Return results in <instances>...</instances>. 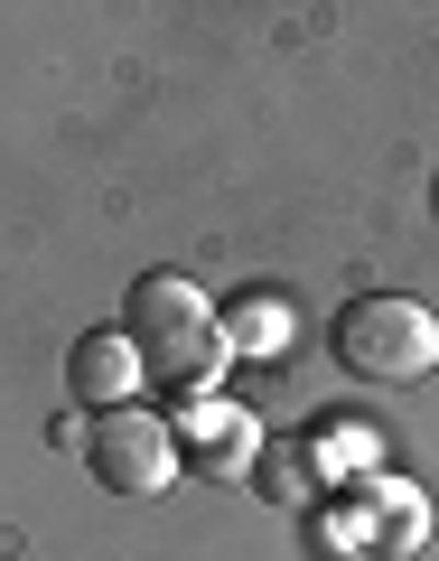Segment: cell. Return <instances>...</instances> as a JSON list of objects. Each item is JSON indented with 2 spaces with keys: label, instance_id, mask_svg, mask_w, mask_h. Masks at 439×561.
I'll return each mask as SVG.
<instances>
[{
  "label": "cell",
  "instance_id": "obj_1",
  "mask_svg": "<svg viewBox=\"0 0 439 561\" xmlns=\"http://www.w3.org/2000/svg\"><path fill=\"white\" fill-rule=\"evenodd\" d=\"M337 365L365 383H420L439 365V319L420 300H393V290H374V300H356L337 319Z\"/></svg>",
  "mask_w": 439,
  "mask_h": 561
},
{
  "label": "cell",
  "instance_id": "obj_2",
  "mask_svg": "<svg viewBox=\"0 0 439 561\" xmlns=\"http://www.w3.org/2000/svg\"><path fill=\"white\" fill-rule=\"evenodd\" d=\"M84 459H94V478L113 486V496H160V486L178 478V440H169V421L131 412V402L94 421V440H84Z\"/></svg>",
  "mask_w": 439,
  "mask_h": 561
},
{
  "label": "cell",
  "instance_id": "obj_3",
  "mask_svg": "<svg viewBox=\"0 0 439 561\" xmlns=\"http://www.w3.org/2000/svg\"><path fill=\"white\" fill-rule=\"evenodd\" d=\"M224 356H234V346H224V328L206 319V328H178V337H150V346H140V375L160 383V393H178L187 412H206V393H216Z\"/></svg>",
  "mask_w": 439,
  "mask_h": 561
},
{
  "label": "cell",
  "instance_id": "obj_4",
  "mask_svg": "<svg viewBox=\"0 0 439 561\" xmlns=\"http://www.w3.org/2000/svg\"><path fill=\"white\" fill-rule=\"evenodd\" d=\"M140 383H150L140 375V337H113L103 328V337H76V356H66V393L94 402V412H122Z\"/></svg>",
  "mask_w": 439,
  "mask_h": 561
},
{
  "label": "cell",
  "instance_id": "obj_5",
  "mask_svg": "<svg viewBox=\"0 0 439 561\" xmlns=\"http://www.w3.org/2000/svg\"><path fill=\"white\" fill-rule=\"evenodd\" d=\"M131 319H140V346H150V337H178V328H206L216 309H206V290H197V280L150 272V280H131Z\"/></svg>",
  "mask_w": 439,
  "mask_h": 561
},
{
  "label": "cell",
  "instance_id": "obj_6",
  "mask_svg": "<svg viewBox=\"0 0 439 561\" xmlns=\"http://www.w3.org/2000/svg\"><path fill=\"white\" fill-rule=\"evenodd\" d=\"M280 337H290V309H280L272 290H253V300H234V328H224V346H253V356H272Z\"/></svg>",
  "mask_w": 439,
  "mask_h": 561
}]
</instances>
